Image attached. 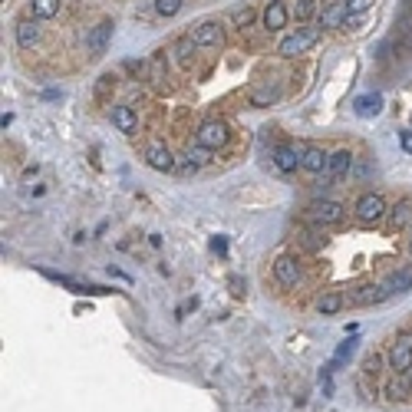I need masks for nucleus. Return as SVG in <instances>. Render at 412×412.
I'll return each mask as SVG.
<instances>
[{"instance_id":"b1692460","label":"nucleus","mask_w":412,"mask_h":412,"mask_svg":"<svg viewBox=\"0 0 412 412\" xmlns=\"http://www.w3.org/2000/svg\"><path fill=\"white\" fill-rule=\"evenodd\" d=\"M356 343H360V340H356V336H350L346 343H340V346H336L333 360H330V370H340V366H346V363H350V356L356 353Z\"/></svg>"},{"instance_id":"ddd939ff","label":"nucleus","mask_w":412,"mask_h":412,"mask_svg":"<svg viewBox=\"0 0 412 412\" xmlns=\"http://www.w3.org/2000/svg\"><path fill=\"white\" fill-rule=\"evenodd\" d=\"M274 165H277V172L290 175L300 168V149L290 142H280L277 149H274Z\"/></svg>"},{"instance_id":"2f4dec72","label":"nucleus","mask_w":412,"mask_h":412,"mask_svg":"<svg viewBox=\"0 0 412 412\" xmlns=\"http://www.w3.org/2000/svg\"><path fill=\"white\" fill-rule=\"evenodd\" d=\"M185 0H155V10L162 13V17H175L178 10H182Z\"/></svg>"},{"instance_id":"f257e3e1","label":"nucleus","mask_w":412,"mask_h":412,"mask_svg":"<svg viewBox=\"0 0 412 412\" xmlns=\"http://www.w3.org/2000/svg\"><path fill=\"white\" fill-rule=\"evenodd\" d=\"M195 142L205 145V149H224V145L231 142V129L224 119H205L202 125H198V132H195Z\"/></svg>"},{"instance_id":"7ed1b4c3","label":"nucleus","mask_w":412,"mask_h":412,"mask_svg":"<svg viewBox=\"0 0 412 412\" xmlns=\"http://www.w3.org/2000/svg\"><path fill=\"white\" fill-rule=\"evenodd\" d=\"M386 214H389V208H386V198L379 192H366L356 198V218L363 224H379Z\"/></svg>"},{"instance_id":"c756f323","label":"nucleus","mask_w":412,"mask_h":412,"mask_svg":"<svg viewBox=\"0 0 412 412\" xmlns=\"http://www.w3.org/2000/svg\"><path fill=\"white\" fill-rule=\"evenodd\" d=\"M363 373L366 376H379L383 373V353H370L363 360Z\"/></svg>"},{"instance_id":"aec40b11","label":"nucleus","mask_w":412,"mask_h":412,"mask_svg":"<svg viewBox=\"0 0 412 412\" xmlns=\"http://www.w3.org/2000/svg\"><path fill=\"white\" fill-rule=\"evenodd\" d=\"M343 294H340V290H326L324 297L316 300V310H320V314L324 316H333V314H340V310H343Z\"/></svg>"},{"instance_id":"7c9ffc66","label":"nucleus","mask_w":412,"mask_h":412,"mask_svg":"<svg viewBox=\"0 0 412 412\" xmlns=\"http://www.w3.org/2000/svg\"><path fill=\"white\" fill-rule=\"evenodd\" d=\"M188 162L198 165V168H202V165H208L211 162V149H205V145H195V149H188Z\"/></svg>"},{"instance_id":"5701e85b","label":"nucleus","mask_w":412,"mask_h":412,"mask_svg":"<svg viewBox=\"0 0 412 412\" xmlns=\"http://www.w3.org/2000/svg\"><path fill=\"white\" fill-rule=\"evenodd\" d=\"M280 99V86L274 83V86H264V89H254L251 93V105H258V109H264V105H274Z\"/></svg>"},{"instance_id":"6ab92c4d","label":"nucleus","mask_w":412,"mask_h":412,"mask_svg":"<svg viewBox=\"0 0 412 412\" xmlns=\"http://www.w3.org/2000/svg\"><path fill=\"white\" fill-rule=\"evenodd\" d=\"M145 69V79L152 83V86H162L165 83V53H152V57L142 63Z\"/></svg>"},{"instance_id":"c9c22d12","label":"nucleus","mask_w":412,"mask_h":412,"mask_svg":"<svg viewBox=\"0 0 412 412\" xmlns=\"http://www.w3.org/2000/svg\"><path fill=\"white\" fill-rule=\"evenodd\" d=\"M320 386H324V393H326V396L333 393V383H330V366H326L324 373H320Z\"/></svg>"},{"instance_id":"20e7f679","label":"nucleus","mask_w":412,"mask_h":412,"mask_svg":"<svg viewBox=\"0 0 412 412\" xmlns=\"http://www.w3.org/2000/svg\"><path fill=\"white\" fill-rule=\"evenodd\" d=\"M386 363L389 370L399 376H406L412 370V333H399L396 336V343L389 346V356H386Z\"/></svg>"},{"instance_id":"4be33fe9","label":"nucleus","mask_w":412,"mask_h":412,"mask_svg":"<svg viewBox=\"0 0 412 412\" xmlns=\"http://www.w3.org/2000/svg\"><path fill=\"white\" fill-rule=\"evenodd\" d=\"M17 43L23 50L37 47V43H40V27H37V23H30V20H20V23H17Z\"/></svg>"},{"instance_id":"423d86ee","label":"nucleus","mask_w":412,"mask_h":412,"mask_svg":"<svg viewBox=\"0 0 412 412\" xmlns=\"http://www.w3.org/2000/svg\"><path fill=\"white\" fill-rule=\"evenodd\" d=\"M113 30H115V23H113L109 17H105V20H99L96 27H93V30L86 33V53H89L93 59H99V57L105 53L109 40H113Z\"/></svg>"},{"instance_id":"f03ea898","label":"nucleus","mask_w":412,"mask_h":412,"mask_svg":"<svg viewBox=\"0 0 412 412\" xmlns=\"http://www.w3.org/2000/svg\"><path fill=\"white\" fill-rule=\"evenodd\" d=\"M316 40H320V30L316 27H297L294 33H287V37L280 40V47H277V53L280 57H300V53H307L310 47H314Z\"/></svg>"},{"instance_id":"bb28decb","label":"nucleus","mask_w":412,"mask_h":412,"mask_svg":"<svg viewBox=\"0 0 412 412\" xmlns=\"http://www.w3.org/2000/svg\"><path fill=\"white\" fill-rule=\"evenodd\" d=\"M386 218H389V224H393V228H406V224L412 221V205L409 202H399L396 208H389V214H386Z\"/></svg>"},{"instance_id":"dca6fc26","label":"nucleus","mask_w":412,"mask_h":412,"mask_svg":"<svg viewBox=\"0 0 412 412\" xmlns=\"http://www.w3.org/2000/svg\"><path fill=\"white\" fill-rule=\"evenodd\" d=\"M287 4L284 0H274V4H268V10H264V27L270 30V33H277V30L287 27Z\"/></svg>"},{"instance_id":"0eeeda50","label":"nucleus","mask_w":412,"mask_h":412,"mask_svg":"<svg viewBox=\"0 0 412 412\" xmlns=\"http://www.w3.org/2000/svg\"><path fill=\"white\" fill-rule=\"evenodd\" d=\"M145 165L155 172H178V159L172 155V149L165 142H152L145 149Z\"/></svg>"},{"instance_id":"f704fd0d","label":"nucleus","mask_w":412,"mask_h":412,"mask_svg":"<svg viewBox=\"0 0 412 412\" xmlns=\"http://www.w3.org/2000/svg\"><path fill=\"white\" fill-rule=\"evenodd\" d=\"M228 287H231V294H234V297H241V294L248 290V284H244V277H238V274H231V277H228Z\"/></svg>"},{"instance_id":"c85d7f7f","label":"nucleus","mask_w":412,"mask_h":412,"mask_svg":"<svg viewBox=\"0 0 412 412\" xmlns=\"http://www.w3.org/2000/svg\"><path fill=\"white\" fill-rule=\"evenodd\" d=\"M316 10H320V0H297L294 4V17H297V23H307Z\"/></svg>"},{"instance_id":"f8f14e48","label":"nucleus","mask_w":412,"mask_h":412,"mask_svg":"<svg viewBox=\"0 0 412 412\" xmlns=\"http://www.w3.org/2000/svg\"><path fill=\"white\" fill-rule=\"evenodd\" d=\"M346 20H350V7H346V0H333V4H326V7L320 10V27L324 30L343 27Z\"/></svg>"},{"instance_id":"6e6552de","label":"nucleus","mask_w":412,"mask_h":412,"mask_svg":"<svg viewBox=\"0 0 412 412\" xmlns=\"http://www.w3.org/2000/svg\"><path fill=\"white\" fill-rule=\"evenodd\" d=\"M326 165H330V155H326L316 142L300 145V168H304V172L324 175V172H326Z\"/></svg>"},{"instance_id":"cd10ccee","label":"nucleus","mask_w":412,"mask_h":412,"mask_svg":"<svg viewBox=\"0 0 412 412\" xmlns=\"http://www.w3.org/2000/svg\"><path fill=\"white\" fill-rule=\"evenodd\" d=\"M254 17H258V13H254V7H248V4H244V7H234L228 13V20L234 23V27H251V23H254Z\"/></svg>"},{"instance_id":"9d476101","label":"nucleus","mask_w":412,"mask_h":412,"mask_svg":"<svg viewBox=\"0 0 412 412\" xmlns=\"http://www.w3.org/2000/svg\"><path fill=\"white\" fill-rule=\"evenodd\" d=\"M274 277H277L280 287H297V280H300V264H297V258L284 254V258L274 261Z\"/></svg>"},{"instance_id":"1a4fd4ad","label":"nucleus","mask_w":412,"mask_h":412,"mask_svg":"<svg viewBox=\"0 0 412 412\" xmlns=\"http://www.w3.org/2000/svg\"><path fill=\"white\" fill-rule=\"evenodd\" d=\"M386 297H393L386 284H360V287L353 290L350 304H353V307H376V304H383Z\"/></svg>"},{"instance_id":"58836bf2","label":"nucleus","mask_w":412,"mask_h":412,"mask_svg":"<svg viewBox=\"0 0 412 412\" xmlns=\"http://www.w3.org/2000/svg\"><path fill=\"white\" fill-rule=\"evenodd\" d=\"M406 376H409V379H412V370H409V373H406Z\"/></svg>"},{"instance_id":"2eb2a0df","label":"nucleus","mask_w":412,"mask_h":412,"mask_svg":"<svg viewBox=\"0 0 412 412\" xmlns=\"http://www.w3.org/2000/svg\"><path fill=\"white\" fill-rule=\"evenodd\" d=\"M350 168H353V152H350V149H340V152L330 155L326 175H330L333 182H340V178H346V175H350Z\"/></svg>"},{"instance_id":"39448f33","label":"nucleus","mask_w":412,"mask_h":412,"mask_svg":"<svg viewBox=\"0 0 412 412\" xmlns=\"http://www.w3.org/2000/svg\"><path fill=\"white\" fill-rule=\"evenodd\" d=\"M307 211L316 224H340L346 218V208L340 202H333V198H316V202H310Z\"/></svg>"},{"instance_id":"473e14b6","label":"nucleus","mask_w":412,"mask_h":412,"mask_svg":"<svg viewBox=\"0 0 412 412\" xmlns=\"http://www.w3.org/2000/svg\"><path fill=\"white\" fill-rule=\"evenodd\" d=\"M376 0H346V7H350V17H360V13H366V10L373 7Z\"/></svg>"},{"instance_id":"a878e982","label":"nucleus","mask_w":412,"mask_h":412,"mask_svg":"<svg viewBox=\"0 0 412 412\" xmlns=\"http://www.w3.org/2000/svg\"><path fill=\"white\" fill-rule=\"evenodd\" d=\"M195 50H198V43H195L192 33H188V37H182L178 43H175V59H178L182 67H188V63H192V57H195Z\"/></svg>"},{"instance_id":"e433bc0d","label":"nucleus","mask_w":412,"mask_h":412,"mask_svg":"<svg viewBox=\"0 0 412 412\" xmlns=\"http://www.w3.org/2000/svg\"><path fill=\"white\" fill-rule=\"evenodd\" d=\"M399 145H403V152H412V132L406 129V132H399Z\"/></svg>"},{"instance_id":"9b49d317","label":"nucleus","mask_w":412,"mask_h":412,"mask_svg":"<svg viewBox=\"0 0 412 412\" xmlns=\"http://www.w3.org/2000/svg\"><path fill=\"white\" fill-rule=\"evenodd\" d=\"M192 40L198 47H218L221 40H224V27H221L218 20H205V23H198L192 30Z\"/></svg>"},{"instance_id":"a211bd4d","label":"nucleus","mask_w":412,"mask_h":412,"mask_svg":"<svg viewBox=\"0 0 412 412\" xmlns=\"http://www.w3.org/2000/svg\"><path fill=\"white\" fill-rule=\"evenodd\" d=\"M353 109L360 119H373V115L383 113V96H379V93H366V96H360L353 103Z\"/></svg>"},{"instance_id":"412c9836","label":"nucleus","mask_w":412,"mask_h":412,"mask_svg":"<svg viewBox=\"0 0 412 412\" xmlns=\"http://www.w3.org/2000/svg\"><path fill=\"white\" fill-rule=\"evenodd\" d=\"M409 393H412V379H409V376H399V373H396L393 379L386 383V396H389L393 403L406 399V396H409Z\"/></svg>"},{"instance_id":"4468645a","label":"nucleus","mask_w":412,"mask_h":412,"mask_svg":"<svg viewBox=\"0 0 412 412\" xmlns=\"http://www.w3.org/2000/svg\"><path fill=\"white\" fill-rule=\"evenodd\" d=\"M109 119H113V125L122 135H132L135 129H139V115H135L132 105H113V109H109Z\"/></svg>"},{"instance_id":"4c0bfd02","label":"nucleus","mask_w":412,"mask_h":412,"mask_svg":"<svg viewBox=\"0 0 412 412\" xmlns=\"http://www.w3.org/2000/svg\"><path fill=\"white\" fill-rule=\"evenodd\" d=\"M409 254H412V238H409Z\"/></svg>"},{"instance_id":"f3484780","label":"nucleus","mask_w":412,"mask_h":412,"mask_svg":"<svg viewBox=\"0 0 412 412\" xmlns=\"http://www.w3.org/2000/svg\"><path fill=\"white\" fill-rule=\"evenodd\" d=\"M389 294H409L412 290V264H403V268H396L389 277L383 280Z\"/></svg>"},{"instance_id":"393cba45","label":"nucleus","mask_w":412,"mask_h":412,"mask_svg":"<svg viewBox=\"0 0 412 412\" xmlns=\"http://www.w3.org/2000/svg\"><path fill=\"white\" fill-rule=\"evenodd\" d=\"M30 13L37 20H50L59 13V0H30Z\"/></svg>"},{"instance_id":"72a5a7b5","label":"nucleus","mask_w":412,"mask_h":412,"mask_svg":"<svg viewBox=\"0 0 412 412\" xmlns=\"http://www.w3.org/2000/svg\"><path fill=\"white\" fill-rule=\"evenodd\" d=\"M208 248L214 251V254H221V258H224V254H228V238H224V234H214V238L208 241Z\"/></svg>"}]
</instances>
